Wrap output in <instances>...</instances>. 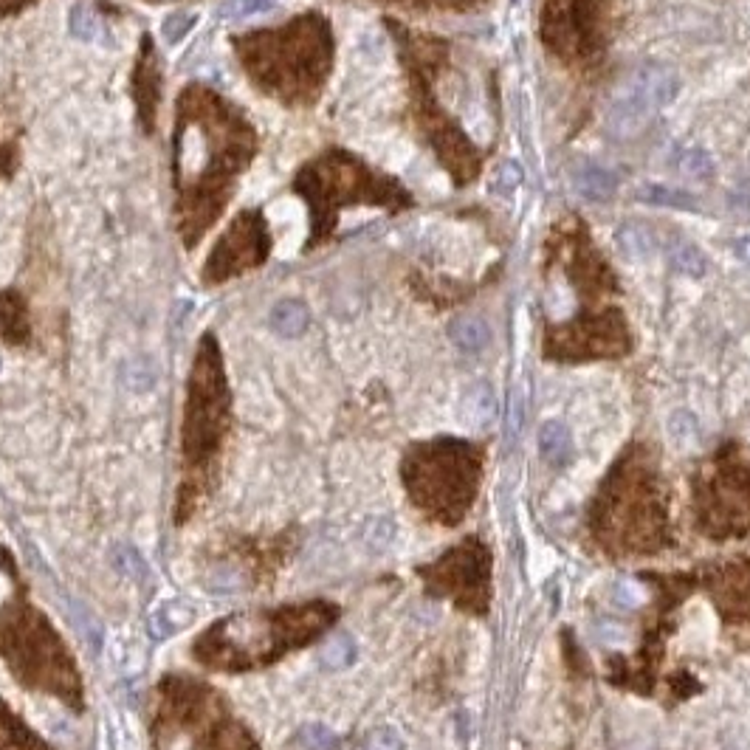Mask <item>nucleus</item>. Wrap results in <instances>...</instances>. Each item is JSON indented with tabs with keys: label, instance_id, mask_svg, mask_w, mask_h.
Masks as SVG:
<instances>
[{
	"label": "nucleus",
	"instance_id": "17",
	"mask_svg": "<svg viewBox=\"0 0 750 750\" xmlns=\"http://www.w3.org/2000/svg\"><path fill=\"white\" fill-rule=\"evenodd\" d=\"M0 339L9 344L29 342V316L26 302L15 291L0 294Z\"/></svg>",
	"mask_w": 750,
	"mask_h": 750
},
{
	"label": "nucleus",
	"instance_id": "15",
	"mask_svg": "<svg viewBox=\"0 0 750 750\" xmlns=\"http://www.w3.org/2000/svg\"><path fill=\"white\" fill-rule=\"evenodd\" d=\"M158 85H161V74H158L156 51L150 46V40L144 37L139 65H136V74H133V99L139 105L144 130H153V116H156L158 105Z\"/></svg>",
	"mask_w": 750,
	"mask_h": 750
},
{
	"label": "nucleus",
	"instance_id": "34",
	"mask_svg": "<svg viewBox=\"0 0 750 750\" xmlns=\"http://www.w3.org/2000/svg\"><path fill=\"white\" fill-rule=\"evenodd\" d=\"M683 172H688V175H705V172H711V161H708L705 153H688L683 158Z\"/></svg>",
	"mask_w": 750,
	"mask_h": 750
},
{
	"label": "nucleus",
	"instance_id": "10",
	"mask_svg": "<svg viewBox=\"0 0 750 750\" xmlns=\"http://www.w3.org/2000/svg\"><path fill=\"white\" fill-rule=\"evenodd\" d=\"M282 46H271L277 54V68L263 74V82L277 85L288 102H311L328 77L333 60L330 26L322 15L299 17L294 26L277 34Z\"/></svg>",
	"mask_w": 750,
	"mask_h": 750
},
{
	"label": "nucleus",
	"instance_id": "35",
	"mask_svg": "<svg viewBox=\"0 0 750 750\" xmlns=\"http://www.w3.org/2000/svg\"><path fill=\"white\" fill-rule=\"evenodd\" d=\"M618 604H626V607H635L638 604V593H635V587L632 584H626V581H621V584H615V595H612Z\"/></svg>",
	"mask_w": 750,
	"mask_h": 750
},
{
	"label": "nucleus",
	"instance_id": "3",
	"mask_svg": "<svg viewBox=\"0 0 750 750\" xmlns=\"http://www.w3.org/2000/svg\"><path fill=\"white\" fill-rule=\"evenodd\" d=\"M229 435V387L212 333L198 344L181 426V483L175 488V525H187L212 497Z\"/></svg>",
	"mask_w": 750,
	"mask_h": 750
},
{
	"label": "nucleus",
	"instance_id": "2",
	"mask_svg": "<svg viewBox=\"0 0 750 750\" xmlns=\"http://www.w3.org/2000/svg\"><path fill=\"white\" fill-rule=\"evenodd\" d=\"M336 618L339 607L330 601L235 612L206 626L192 643V657L209 672H257L325 635Z\"/></svg>",
	"mask_w": 750,
	"mask_h": 750
},
{
	"label": "nucleus",
	"instance_id": "18",
	"mask_svg": "<svg viewBox=\"0 0 750 750\" xmlns=\"http://www.w3.org/2000/svg\"><path fill=\"white\" fill-rule=\"evenodd\" d=\"M308 322H311V313L308 308L297 302V299H282L274 305V311L268 316V325L274 333H280L285 339H294V336H302L308 330Z\"/></svg>",
	"mask_w": 750,
	"mask_h": 750
},
{
	"label": "nucleus",
	"instance_id": "1",
	"mask_svg": "<svg viewBox=\"0 0 750 750\" xmlns=\"http://www.w3.org/2000/svg\"><path fill=\"white\" fill-rule=\"evenodd\" d=\"M235 147H254L251 127L209 94L189 91L181 102V122L175 127V187H181L184 195L187 243L206 232L201 206L212 204V212H218L229 192L223 184L249 164L251 156H215ZM206 220H212L209 206Z\"/></svg>",
	"mask_w": 750,
	"mask_h": 750
},
{
	"label": "nucleus",
	"instance_id": "21",
	"mask_svg": "<svg viewBox=\"0 0 750 750\" xmlns=\"http://www.w3.org/2000/svg\"><path fill=\"white\" fill-rule=\"evenodd\" d=\"M449 333H452V342L460 350H466V353H480L485 344L491 342V330L477 316H460V319H454Z\"/></svg>",
	"mask_w": 750,
	"mask_h": 750
},
{
	"label": "nucleus",
	"instance_id": "8",
	"mask_svg": "<svg viewBox=\"0 0 750 750\" xmlns=\"http://www.w3.org/2000/svg\"><path fill=\"white\" fill-rule=\"evenodd\" d=\"M624 26V0H542L539 34L564 68L595 74Z\"/></svg>",
	"mask_w": 750,
	"mask_h": 750
},
{
	"label": "nucleus",
	"instance_id": "22",
	"mask_svg": "<svg viewBox=\"0 0 750 750\" xmlns=\"http://www.w3.org/2000/svg\"><path fill=\"white\" fill-rule=\"evenodd\" d=\"M539 449H542L547 460L564 463L567 454H570V432H567V426L559 421H547L539 429Z\"/></svg>",
	"mask_w": 750,
	"mask_h": 750
},
{
	"label": "nucleus",
	"instance_id": "28",
	"mask_svg": "<svg viewBox=\"0 0 750 750\" xmlns=\"http://www.w3.org/2000/svg\"><path fill=\"white\" fill-rule=\"evenodd\" d=\"M192 26H195V15H192V12H178V15L167 17V23H164V37H167L170 43H181Z\"/></svg>",
	"mask_w": 750,
	"mask_h": 750
},
{
	"label": "nucleus",
	"instance_id": "29",
	"mask_svg": "<svg viewBox=\"0 0 750 750\" xmlns=\"http://www.w3.org/2000/svg\"><path fill=\"white\" fill-rule=\"evenodd\" d=\"M367 750H404V739L395 728H378L370 742H367Z\"/></svg>",
	"mask_w": 750,
	"mask_h": 750
},
{
	"label": "nucleus",
	"instance_id": "26",
	"mask_svg": "<svg viewBox=\"0 0 750 750\" xmlns=\"http://www.w3.org/2000/svg\"><path fill=\"white\" fill-rule=\"evenodd\" d=\"M71 32L77 34L79 40H96L99 37V20H96L94 12H88L85 6H77L71 12Z\"/></svg>",
	"mask_w": 750,
	"mask_h": 750
},
{
	"label": "nucleus",
	"instance_id": "33",
	"mask_svg": "<svg viewBox=\"0 0 750 750\" xmlns=\"http://www.w3.org/2000/svg\"><path fill=\"white\" fill-rule=\"evenodd\" d=\"M519 178H522V172L516 170L511 161H505L500 167V175H497V189H502V195H508L511 189L519 187Z\"/></svg>",
	"mask_w": 750,
	"mask_h": 750
},
{
	"label": "nucleus",
	"instance_id": "9",
	"mask_svg": "<svg viewBox=\"0 0 750 750\" xmlns=\"http://www.w3.org/2000/svg\"><path fill=\"white\" fill-rule=\"evenodd\" d=\"M412 500L432 516L452 519L471 494V449L466 443L438 440L415 446L404 460Z\"/></svg>",
	"mask_w": 750,
	"mask_h": 750
},
{
	"label": "nucleus",
	"instance_id": "30",
	"mask_svg": "<svg viewBox=\"0 0 750 750\" xmlns=\"http://www.w3.org/2000/svg\"><path fill=\"white\" fill-rule=\"evenodd\" d=\"M274 0H229L223 9H220V15H229V17H246L254 15V12H260V9H268Z\"/></svg>",
	"mask_w": 750,
	"mask_h": 750
},
{
	"label": "nucleus",
	"instance_id": "32",
	"mask_svg": "<svg viewBox=\"0 0 750 750\" xmlns=\"http://www.w3.org/2000/svg\"><path fill=\"white\" fill-rule=\"evenodd\" d=\"M522 418H525V398H522V390L516 387V392L511 395V407H508V432H511V440L522 432Z\"/></svg>",
	"mask_w": 750,
	"mask_h": 750
},
{
	"label": "nucleus",
	"instance_id": "36",
	"mask_svg": "<svg viewBox=\"0 0 750 750\" xmlns=\"http://www.w3.org/2000/svg\"><path fill=\"white\" fill-rule=\"evenodd\" d=\"M734 251H736V257H739L745 266H750V235L739 237V240L734 243Z\"/></svg>",
	"mask_w": 750,
	"mask_h": 750
},
{
	"label": "nucleus",
	"instance_id": "5",
	"mask_svg": "<svg viewBox=\"0 0 750 750\" xmlns=\"http://www.w3.org/2000/svg\"><path fill=\"white\" fill-rule=\"evenodd\" d=\"M153 750H260L229 700L204 680L167 674L150 703Z\"/></svg>",
	"mask_w": 750,
	"mask_h": 750
},
{
	"label": "nucleus",
	"instance_id": "4",
	"mask_svg": "<svg viewBox=\"0 0 750 750\" xmlns=\"http://www.w3.org/2000/svg\"><path fill=\"white\" fill-rule=\"evenodd\" d=\"M398 37L412 85V113L423 139L435 150L443 170L457 187H469L483 172L485 147L463 127V122L440 99V71L452 57V43L432 34L412 32L401 23H390Z\"/></svg>",
	"mask_w": 750,
	"mask_h": 750
},
{
	"label": "nucleus",
	"instance_id": "31",
	"mask_svg": "<svg viewBox=\"0 0 750 750\" xmlns=\"http://www.w3.org/2000/svg\"><path fill=\"white\" fill-rule=\"evenodd\" d=\"M618 240H621V251H624L626 257H643L646 254V237H643V232H638V229H624L621 235H618Z\"/></svg>",
	"mask_w": 750,
	"mask_h": 750
},
{
	"label": "nucleus",
	"instance_id": "37",
	"mask_svg": "<svg viewBox=\"0 0 750 750\" xmlns=\"http://www.w3.org/2000/svg\"><path fill=\"white\" fill-rule=\"evenodd\" d=\"M23 3H29V0H0V15H3V12H15Z\"/></svg>",
	"mask_w": 750,
	"mask_h": 750
},
{
	"label": "nucleus",
	"instance_id": "6",
	"mask_svg": "<svg viewBox=\"0 0 750 750\" xmlns=\"http://www.w3.org/2000/svg\"><path fill=\"white\" fill-rule=\"evenodd\" d=\"M0 660L17 683L51 694L74 711L85 708V686L71 649L46 612L20 590L0 607Z\"/></svg>",
	"mask_w": 750,
	"mask_h": 750
},
{
	"label": "nucleus",
	"instance_id": "23",
	"mask_svg": "<svg viewBox=\"0 0 750 750\" xmlns=\"http://www.w3.org/2000/svg\"><path fill=\"white\" fill-rule=\"evenodd\" d=\"M387 3H398L407 9H421V12H471L480 9L485 0H387Z\"/></svg>",
	"mask_w": 750,
	"mask_h": 750
},
{
	"label": "nucleus",
	"instance_id": "20",
	"mask_svg": "<svg viewBox=\"0 0 750 750\" xmlns=\"http://www.w3.org/2000/svg\"><path fill=\"white\" fill-rule=\"evenodd\" d=\"M573 184L587 201H610L615 192V178L610 172L595 167V164H581L573 172Z\"/></svg>",
	"mask_w": 750,
	"mask_h": 750
},
{
	"label": "nucleus",
	"instance_id": "13",
	"mask_svg": "<svg viewBox=\"0 0 750 750\" xmlns=\"http://www.w3.org/2000/svg\"><path fill=\"white\" fill-rule=\"evenodd\" d=\"M268 249H271V237H268L263 218L257 212H243L212 251L206 263V282H223L240 271L260 266L266 260Z\"/></svg>",
	"mask_w": 750,
	"mask_h": 750
},
{
	"label": "nucleus",
	"instance_id": "16",
	"mask_svg": "<svg viewBox=\"0 0 750 750\" xmlns=\"http://www.w3.org/2000/svg\"><path fill=\"white\" fill-rule=\"evenodd\" d=\"M0 750H54L26 719L0 700Z\"/></svg>",
	"mask_w": 750,
	"mask_h": 750
},
{
	"label": "nucleus",
	"instance_id": "24",
	"mask_svg": "<svg viewBox=\"0 0 750 750\" xmlns=\"http://www.w3.org/2000/svg\"><path fill=\"white\" fill-rule=\"evenodd\" d=\"M356 660V643L353 638H333V641L322 649V666L325 669H344V666H350Z\"/></svg>",
	"mask_w": 750,
	"mask_h": 750
},
{
	"label": "nucleus",
	"instance_id": "7",
	"mask_svg": "<svg viewBox=\"0 0 750 750\" xmlns=\"http://www.w3.org/2000/svg\"><path fill=\"white\" fill-rule=\"evenodd\" d=\"M297 192L311 204V246L328 240L342 206L373 204L390 212L412 206V195L390 175H378L350 153H325L299 172Z\"/></svg>",
	"mask_w": 750,
	"mask_h": 750
},
{
	"label": "nucleus",
	"instance_id": "19",
	"mask_svg": "<svg viewBox=\"0 0 750 750\" xmlns=\"http://www.w3.org/2000/svg\"><path fill=\"white\" fill-rule=\"evenodd\" d=\"M463 421L469 423L471 429H485L497 421V398L491 387L477 384L471 387V392L463 398Z\"/></svg>",
	"mask_w": 750,
	"mask_h": 750
},
{
	"label": "nucleus",
	"instance_id": "14",
	"mask_svg": "<svg viewBox=\"0 0 750 750\" xmlns=\"http://www.w3.org/2000/svg\"><path fill=\"white\" fill-rule=\"evenodd\" d=\"M294 550V539L291 531L271 536V539H240L232 553L237 556V562L246 564L251 579L254 581H268L274 579V573L280 570L282 562L288 559V553Z\"/></svg>",
	"mask_w": 750,
	"mask_h": 750
},
{
	"label": "nucleus",
	"instance_id": "12",
	"mask_svg": "<svg viewBox=\"0 0 750 750\" xmlns=\"http://www.w3.org/2000/svg\"><path fill=\"white\" fill-rule=\"evenodd\" d=\"M680 91V79L666 65H643L632 71L621 82V88L612 94L607 108V127L612 136L629 139L641 133L643 127L655 119L657 110H663Z\"/></svg>",
	"mask_w": 750,
	"mask_h": 750
},
{
	"label": "nucleus",
	"instance_id": "25",
	"mask_svg": "<svg viewBox=\"0 0 750 750\" xmlns=\"http://www.w3.org/2000/svg\"><path fill=\"white\" fill-rule=\"evenodd\" d=\"M674 266L680 268V271H688V274H703L705 266H708V260L697 251V246L680 243V246L674 249Z\"/></svg>",
	"mask_w": 750,
	"mask_h": 750
},
{
	"label": "nucleus",
	"instance_id": "11",
	"mask_svg": "<svg viewBox=\"0 0 750 750\" xmlns=\"http://www.w3.org/2000/svg\"><path fill=\"white\" fill-rule=\"evenodd\" d=\"M629 347L632 336L621 308L587 319L553 322L545 330V356L553 361L618 359L629 353Z\"/></svg>",
	"mask_w": 750,
	"mask_h": 750
},
{
	"label": "nucleus",
	"instance_id": "27",
	"mask_svg": "<svg viewBox=\"0 0 750 750\" xmlns=\"http://www.w3.org/2000/svg\"><path fill=\"white\" fill-rule=\"evenodd\" d=\"M299 742L308 750H336V736L330 734L325 725H311L299 734Z\"/></svg>",
	"mask_w": 750,
	"mask_h": 750
}]
</instances>
